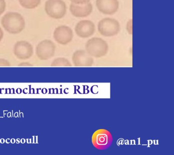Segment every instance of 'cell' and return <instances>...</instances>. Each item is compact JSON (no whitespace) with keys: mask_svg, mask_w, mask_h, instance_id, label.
Returning <instances> with one entry per match:
<instances>
[{"mask_svg":"<svg viewBox=\"0 0 174 155\" xmlns=\"http://www.w3.org/2000/svg\"><path fill=\"white\" fill-rule=\"evenodd\" d=\"M1 22L5 30L10 34H19L25 27L24 18L17 12H10L6 14L2 18Z\"/></svg>","mask_w":174,"mask_h":155,"instance_id":"cell-1","label":"cell"},{"mask_svg":"<svg viewBox=\"0 0 174 155\" xmlns=\"http://www.w3.org/2000/svg\"><path fill=\"white\" fill-rule=\"evenodd\" d=\"M45 11L50 17L60 19L66 14L67 7L62 0H48L45 3Z\"/></svg>","mask_w":174,"mask_h":155,"instance_id":"cell-2","label":"cell"},{"mask_svg":"<svg viewBox=\"0 0 174 155\" xmlns=\"http://www.w3.org/2000/svg\"><path fill=\"white\" fill-rule=\"evenodd\" d=\"M98 30L99 33L104 36H114L120 32V25L116 20L111 18H105L99 22Z\"/></svg>","mask_w":174,"mask_h":155,"instance_id":"cell-3","label":"cell"},{"mask_svg":"<svg viewBox=\"0 0 174 155\" xmlns=\"http://www.w3.org/2000/svg\"><path fill=\"white\" fill-rule=\"evenodd\" d=\"M108 48L106 41L99 37H94L90 39L86 44V49L89 53L99 56L106 53Z\"/></svg>","mask_w":174,"mask_h":155,"instance_id":"cell-4","label":"cell"},{"mask_svg":"<svg viewBox=\"0 0 174 155\" xmlns=\"http://www.w3.org/2000/svg\"><path fill=\"white\" fill-rule=\"evenodd\" d=\"M92 142L99 150H104L109 147L112 142L111 133L106 129H99L94 134Z\"/></svg>","mask_w":174,"mask_h":155,"instance_id":"cell-5","label":"cell"},{"mask_svg":"<svg viewBox=\"0 0 174 155\" xmlns=\"http://www.w3.org/2000/svg\"><path fill=\"white\" fill-rule=\"evenodd\" d=\"M54 38L58 43L63 45H67L72 40V30L66 26H59L54 31Z\"/></svg>","mask_w":174,"mask_h":155,"instance_id":"cell-6","label":"cell"},{"mask_svg":"<svg viewBox=\"0 0 174 155\" xmlns=\"http://www.w3.org/2000/svg\"><path fill=\"white\" fill-rule=\"evenodd\" d=\"M95 27L94 23L90 20H82L78 22L75 27L76 34L80 37L86 38L94 34Z\"/></svg>","mask_w":174,"mask_h":155,"instance_id":"cell-7","label":"cell"},{"mask_svg":"<svg viewBox=\"0 0 174 155\" xmlns=\"http://www.w3.org/2000/svg\"><path fill=\"white\" fill-rule=\"evenodd\" d=\"M56 45L50 40H44L40 42L36 47V53L41 59H47L53 56Z\"/></svg>","mask_w":174,"mask_h":155,"instance_id":"cell-8","label":"cell"},{"mask_svg":"<svg viewBox=\"0 0 174 155\" xmlns=\"http://www.w3.org/2000/svg\"><path fill=\"white\" fill-rule=\"evenodd\" d=\"M96 6L99 12L105 15H112L119 8L118 0H96Z\"/></svg>","mask_w":174,"mask_h":155,"instance_id":"cell-9","label":"cell"},{"mask_svg":"<svg viewBox=\"0 0 174 155\" xmlns=\"http://www.w3.org/2000/svg\"><path fill=\"white\" fill-rule=\"evenodd\" d=\"M14 52L16 56L21 59L30 57L33 52V46L25 41H17L14 45Z\"/></svg>","mask_w":174,"mask_h":155,"instance_id":"cell-10","label":"cell"},{"mask_svg":"<svg viewBox=\"0 0 174 155\" xmlns=\"http://www.w3.org/2000/svg\"><path fill=\"white\" fill-rule=\"evenodd\" d=\"M70 10L71 14L76 17H85L91 14L92 11V6L91 3L84 5H78L71 3Z\"/></svg>","mask_w":174,"mask_h":155,"instance_id":"cell-11","label":"cell"},{"mask_svg":"<svg viewBox=\"0 0 174 155\" xmlns=\"http://www.w3.org/2000/svg\"><path fill=\"white\" fill-rule=\"evenodd\" d=\"M20 4L26 9H32L36 8L41 3V0H19Z\"/></svg>","mask_w":174,"mask_h":155,"instance_id":"cell-12","label":"cell"},{"mask_svg":"<svg viewBox=\"0 0 174 155\" xmlns=\"http://www.w3.org/2000/svg\"><path fill=\"white\" fill-rule=\"evenodd\" d=\"M72 3L78 5H84L89 3L90 0H70Z\"/></svg>","mask_w":174,"mask_h":155,"instance_id":"cell-13","label":"cell"},{"mask_svg":"<svg viewBox=\"0 0 174 155\" xmlns=\"http://www.w3.org/2000/svg\"><path fill=\"white\" fill-rule=\"evenodd\" d=\"M6 7V3L5 0H0V15L4 12Z\"/></svg>","mask_w":174,"mask_h":155,"instance_id":"cell-14","label":"cell"},{"mask_svg":"<svg viewBox=\"0 0 174 155\" xmlns=\"http://www.w3.org/2000/svg\"><path fill=\"white\" fill-rule=\"evenodd\" d=\"M4 36V33L3 32L2 30L0 27V41H2V39Z\"/></svg>","mask_w":174,"mask_h":155,"instance_id":"cell-15","label":"cell"}]
</instances>
